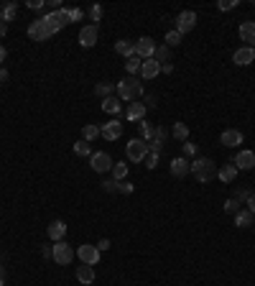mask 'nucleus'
Instances as JSON below:
<instances>
[{"label": "nucleus", "mask_w": 255, "mask_h": 286, "mask_svg": "<svg viewBox=\"0 0 255 286\" xmlns=\"http://www.w3.org/2000/svg\"><path fill=\"white\" fill-rule=\"evenodd\" d=\"M191 176L196 179V182H202V184H209L212 179L217 176V166L212 164L209 158H202V156H199V158L191 161Z\"/></svg>", "instance_id": "obj_1"}, {"label": "nucleus", "mask_w": 255, "mask_h": 286, "mask_svg": "<svg viewBox=\"0 0 255 286\" xmlns=\"http://www.w3.org/2000/svg\"><path fill=\"white\" fill-rule=\"evenodd\" d=\"M118 97L123 100V102H133L140 92H143V82L140 79H135V77H125L123 82H118Z\"/></svg>", "instance_id": "obj_2"}, {"label": "nucleus", "mask_w": 255, "mask_h": 286, "mask_svg": "<svg viewBox=\"0 0 255 286\" xmlns=\"http://www.w3.org/2000/svg\"><path fill=\"white\" fill-rule=\"evenodd\" d=\"M128 158L133 161V164H140V161L148 156V141H143V138H133V141H128V148H125Z\"/></svg>", "instance_id": "obj_3"}, {"label": "nucleus", "mask_w": 255, "mask_h": 286, "mask_svg": "<svg viewBox=\"0 0 255 286\" xmlns=\"http://www.w3.org/2000/svg\"><path fill=\"white\" fill-rule=\"evenodd\" d=\"M113 164L115 161L107 156L105 151H97V153H92L89 156V166H92L97 174H105V171H113Z\"/></svg>", "instance_id": "obj_4"}, {"label": "nucleus", "mask_w": 255, "mask_h": 286, "mask_svg": "<svg viewBox=\"0 0 255 286\" xmlns=\"http://www.w3.org/2000/svg\"><path fill=\"white\" fill-rule=\"evenodd\" d=\"M194 26H196V13H194V10H181V13L176 15V31H179L181 36L189 33Z\"/></svg>", "instance_id": "obj_5"}, {"label": "nucleus", "mask_w": 255, "mask_h": 286, "mask_svg": "<svg viewBox=\"0 0 255 286\" xmlns=\"http://www.w3.org/2000/svg\"><path fill=\"white\" fill-rule=\"evenodd\" d=\"M71 258H74V250H71V245H66L64 240L54 243V261H57L59 266H66V263H71Z\"/></svg>", "instance_id": "obj_6"}, {"label": "nucleus", "mask_w": 255, "mask_h": 286, "mask_svg": "<svg viewBox=\"0 0 255 286\" xmlns=\"http://www.w3.org/2000/svg\"><path fill=\"white\" fill-rule=\"evenodd\" d=\"M135 54L145 62V59H153V54H156V44H153V39L151 36H143V39H138L135 41Z\"/></svg>", "instance_id": "obj_7"}, {"label": "nucleus", "mask_w": 255, "mask_h": 286, "mask_svg": "<svg viewBox=\"0 0 255 286\" xmlns=\"http://www.w3.org/2000/svg\"><path fill=\"white\" fill-rule=\"evenodd\" d=\"M100 136L107 138V141H118L123 136V120H110V123H105L102 128H100Z\"/></svg>", "instance_id": "obj_8"}, {"label": "nucleus", "mask_w": 255, "mask_h": 286, "mask_svg": "<svg viewBox=\"0 0 255 286\" xmlns=\"http://www.w3.org/2000/svg\"><path fill=\"white\" fill-rule=\"evenodd\" d=\"M253 59H255V49L253 46H240L238 51L232 54V62L238 64V67H248Z\"/></svg>", "instance_id": "obj_9"}, {"label": "nucleus", "mask_w": 255, "mask_h": 286, "mask_svg": "<svg viewBox=\"0 0 255 286\" xmlns=\"http://www.w3.org/2000/svg\"><path fill=\"white\" fill-rule=\"evenodd\" d=\"M79 258H82V263H87V266H95L97 261H100V250H97V245H79Z\"/></svg>", "instance_id": "obj_10"}, {"label": "nucleus", "mask_w": 255, "mask_h": 286, "mask_svg": "<svg viewBox=\"0 0 255 286\" xmlns=\"http://www.w3.org/2000/svg\"><path fill=\"white\" fill-rule=\"evenodd\" d=\"M28 36H31L33 41H46L51 33L46 31V26H44V21H41V18H36V21L28 26Z\"/></svg>", "instance_id": "obj_11"}, {"label": "nucleus", "mask_w": 255, "mask_h": 286, "mask_svg": "<svg viewBox=\"0 0 255 286\" xmlns=\"http://www.w3.org/2000/svg\"><path fill=\"white\" fill-rule=\"evenodd\" d=\"M79 44H82L84 49H92V46L97 44V26H84V28L79 31Z\"/></svg>", "instance_id": "obj_12"}, {"label": "nucleus", "mask_w": 255, "mask_h": 286, "mask_svg": "<svg viewBox=\"0 0 255 286\" xmlns=\"http://www.w3.org/2000/svg\"><path fill=\"white\" fill-rule=\"evenodd\" d=\"M189 171H191V164H189L184 156H176V158L171 161V174H174L176 179H184Z\"/></svg>", "instance_id": "obj_13"}, {"label": "nucleus", "mask_w": 255, "mask_h": 286, "mask_svg": "<svg viewBox=\"0 0 255 286\" xmlns=\"http://www.w3.org/2000/svg\"><path fill=\"white\" fill-rule=\"evenodd\" d=\"M158 74H161V64H158L156 59H145L143 67H140V77H143V79H153V77H158Z\"/></svg>", "instance_id": "obj_14"}, {"label": "nucleus", "mask_w": 255, "mask_h": 286, "mask_svg": "<svg viewBox=\"0 0 255 286\" xmlns=\"http://www.w3.org/2000/svg\"><path fill=\"white\" fill-rule=\"evenodd\" d=\"M166 136H169V131L163 128V125H158V128H156V133H153V138L148 141V148L158 153V151L163 148V143H166Z\"/></svg>", "instance_id": "obj_15"}, {"label": "nucleus", "mask_w": 255, "mask_h": 286, "mask_svg": "<svg viewBox=\"0 0 255 286\" xmlns=\"http://www.w3.org/2000/svg\"><path fill=\"white\" fill-rule=\"evenodd\" d=\"M220 143H222V146H227V148H235V146H240V143H243V133L230 128V131H225L220 136Z\"/></svg>", "instance_id": "obj_16"}, {"label": "nucleus", "mask_w": 255, "mask_h": 286, "mask_svg": "<svg viewBox=\"0 0 255 286\" xmlns=\"http://www.w3.org/2000/svg\"><path fill=\"white\" fill-rule=\"evenodd\" d=\"M232 164L238 166V171H240V169H253V166H255V153H253V151H240L238 156H235Z\"/></svg>", "instance_id": "obj_17"}, {"label": "nucleus", "mask_w": 255, "mask_h": 286, "mask_svg": "<svg viewBox=\"0 0 255 286\" xmlns=\"http://www.w3.org/2000/svg\"><path fill=\"white\" fill-rule=\"evenodd\" d=\"M240 39L245 41V46H253L255 49V23L253 21H245L240 26Z\"/></svg>", "instance_id": "obj_18"}, {"label": "nucleus", "mask_w": 255, "mask_h": 286, "mask_svg": "<svg viewBox=\"0 0 255 286\" xmlns=\"http://www.w3.org/2000/svg\"><path fill=\"white\" fill-rule=\"evenodd\" d=\"M64 232H66V225H64L62 220H54V222L49 225V230H46V235H49L54 243H59V240L64 238Z\"/></svg>", "instance_id": "obj_19"}, {"label": "nucleus", "mask_w": 255, "mask_h": 286, "mask_svg": "<svg viewBox=\"0 0 255 286\" xmlns=\"http://www.w3.org/2000/svg\"><path fill=\"white\" fill-rule=\"evenodd\" d=\"M77 281H79L82 286H89V284L95 281V268H92V266H87V263L79 266V268H77Z\"/></svg>", "instance_id": "obj_20"}, {"label": "nucleus", "mask_w": 255, "mask_h": 286, "mask_svg": "<svg viewBox=\"0 0 255 286\" xmlns=\"http://www.w3.org/2000/svg\"><path fill=\"white\" fill-rule=\"evenodd\" d=\"M143 115H145V102H130L128 105V113H125L128 120H143Z\"/></svg>", "instance_id": "obj_21"}, {"label": "nucleus", "mask_w": 255, "mask_h": 286, "mask_svg": "<svg viewBox=\"0 0 255 286\" xmlns=\"http://www.w3.org/2000/svg\"><path fill=\"white\" fill-rule=\"evenodd\" d=\"M235 176H238V166H235V164H225L220 171H217V179H220V182H225V184L235 182Z\"/></svg>", "instance_id": "obj_22"}, {"label": "nucleus", "mask_w": 255, "mask_h": 286, "mask_svg": "<svg viewBox=\"0 0 255 286\" xmlns=\"http://www.w3.org/2000/svg\"><path fill=\"white\" fill-rule=\"evenodd\" d=\"M115 51L120 54V57L130 59L133 54H135V44H133V41H128V39H123V41H118V44H115Z\"/></svg>", "instance_id": "obj_23"}, {"label": "nucleus", "mask_w": 255, "mask_h": 286, "mask_svg": "<svg viewBox=\"0 0 255 286\" xmlns=\"http://www.w3.org/2000/svg\"><path fill=\"white\" fill-rule=\"evenodd\" d=\"M253 222H255V214L250 210H240L238 214H235V225L238 227H250Z\"/></svg>", "instance_id": "obj_24"}, {"label": "nucleus", "mask_w": 255, "mask_h": 286, "mask_svg": "<svg viewBox=\"0 0 255 286\" xmlns=\"http://www.w3.org/2000/svg\"><path fill=\"white\" fill-rule=\"evenodd\" d=\"M120 102H123L120 97H105V100H102V110H105V113H110V115H118V113H120V107H123Z\"/></svg>", "instance_id": "obj_25"}, {"label": "nucleus", "mask_w": 255, "mask_h": 286, "mask_svg": "<svg viewBox=\"0 0 255 286\" xmlns=\"http://www.w3.org/2000/svg\"><path fill=\"white\" fill-rule=\"evenodd\" d=\"M15 13H18V3H5L3 8H0V21H3V23L13 21Z\"/></svg>", "instance_id": "obj_26"}, {"label": "nucleus", "mask_w": 255, "mask_h": 286, "mask_svg": "<svg viewBox=\"0 0 255 286\" xmlns=\"http://www.w3.org/2000/svg\"><path fill=\"white\" fill-rule=\"evenodd\" d=\"M143 67V59L138 57V54H133L130 59H125V69H128V74H135V72H140Z\"/></svg>", "instance_id": "obj_27"}, {"label": "nucleus", "mask_w": 255, "mask_h": 286, "mask_svg": "<svg viewBox=\"0 0 255 286\" xmlns=\"http://www.w3.org/2000/svg\"><path fill=\"white\" fill-rule=\"evenodd\" d=\"M113 89H115V84H110V82H100L97 87H95V95L97 97H113Z\"/></svg>", "instance_id": "obj_28"}, {"label": "nucleus", "mask_w": 255, "mask_h": 286, "mask_svg": "<svg viewBox=\"0 0 255 286\" xmlns=\"http://www.w3.org/2000/svg\"><path fill=\"white\" fill-rule=\"evenodd\" d=\"M138 131H140V138H143V141H151L153 133H156V128H153L151 123H145V120H138Z\"/></svg>", "instance_id": "obj_29"}, {"label": "nucleus", "mask_w": 255, "mask_h": 286, "mask_svg": "<svg viewBox=\"0 0 255 286\" xmlns=\"http://www.w3.org/2000/svg\"><path fill=\"white\" fill-rule=\"evenodd\" d=\"M97 136H100V128H97V125H92V123H87L84 128H82V138H84L87 143H89V141H95Z\"/></svg>", "instance_id": "obj_30"}, {"label": "nucleus", "mask_w": 255, "mask_h": 286, "mask_svg": "<svg viewBox=\"0 0 255 286\" xmlns=\"http://www.w3.org/2000/svg\"><path fill=\"white\" fill-rule=\"evenodd\" d=\"M174 138L176 141H187L189 138V128H187V123H174Z\"/></svg>", "instance_id": "obj_31"}, {"label": "nucleus", "mask_w": 255, "mask_h": 286, "mask_svg": "<svg viewBox=\"0 0 255 286\" xmlns=\"http://www.w3.org/2000/svg\"><path fill=\"white\" fill-rule=\"evenodd\" d=\"M153 59L163 67V64H169V46H156V54H153Z\"/></svg>", "instance_id": "obj_32"}, {"label": "nucleus", "mask_w": 255, "mask_h": 286, "mask_svg": "<svg viewBox=\"0 0 255 286\" xmlns=\"http://www.w3.org/2000/svg\"><path fill=\"white\" fill-rule=\"evenodd\" d=\"M74 153H77V156H92V148H89V143L82 138V141L74 143Z\"/></svg>", "instance_id": "obj_33"}, {"label": "nucleus", "mask_w": 255, "mask_h": 286, "mask_svg": "<svg viewBox=\"0 0 255 286\" xmlns=\"http://www.w3.org/2000/svg\"><path fill=\"white\" fill-rule=\"evenodd\" d=\"M128 176V164H113V179L115 182H123Z\"/></svg>", "instance_id": "obj_34"}, {"label": "nucleus", "mask_w": 255, "mask_h": 286, "mask_svg": "<svg viewBox=\"0 0 255 286\" xmlns=\"http://www.w3.org/2000/svg\"><path fill=\"white\" fill-rule=\"evenodd\" d=\"M89 21H95L92 26H97V23L102 21V5H100V3H95L92 8H89Z\"/></svg>", "instance_id": "obj_35"}, {"label": "nucleus", "mask_w": 255, "mask_h": 286, "mask_svg": "<svg viewBox=\"0 0 255 286\" xmlns=\"http://www.w3.org/2000/svg\"><path fill=\"white\" fill-rule=\"evenodd\" d=\"M143 161H145V166H148V169H156V166H158V153L148 148V156H145Z\"/></svg>", "instance_id": "obj_36"}, {"label": "nucleus", "mask_w": 255, "mask_h": 286, "mask_svg": "<svg viewBox=\"0 0 255 286\" xmlns=\"http://www.w3.org/2000/svg\"><path fill=\"white\" fill-rule=\"evenodd\" d=\"M179 41H181V33H179V31H176V28H174V31H169V33H166V46H176V44H179Z\"/></svg>", "instance_id": "obj_37"}, {"label": "nucleus", "mask_w": 255, "mask_h": 286, "mask_svg": "<svg viewBox=\"0 0 255 286\" xmlns=\"http://www.w3.org/2000/svg\"><path fill=\"white\" fill-rule=\"evenodd\" d=\"M225 212H227V214H238V212H240V202H238V200H227V202H225Z\"/></svg>", "instance_id": "obj_38"}, {"label": "nucleus", "mask_w": 255, "mask_h": 286, "mask_svg": "<svg viewBox=\"0 0 255 286\" xmlns=\"http://www.w3.org/2000/svg\"><path fill=\"white\" fill-rule=\"evenodd\" d=\"M82 18H84V10H79V8H71V10H69V21H71V23L82 21Z\"/></svg>", "instance_id": "obj_39"}, {"label": "nucleus", "mask_w": 255, "mask_h": 286, "mask_svg": "<svg viewBox=\"0 0 255 286\" xmlns=\"http://www.w3.org/2000/svg\"><path fill=\"white\" fill-rule=\"evenodd\" d=\"M235 5H238V0H220V3H217V8H220V10H230Z\"/></svg>", "instance_id": "obj_40"}, {"label": "nucleus", "mask_w": 255, "mask_h": 286, "mask_svg": "<svg viewBox=\"0 0 255 286\" xmlns=\"http://www.w3.org/2000/svg\"><path fill=\"white\" fill-rule=\"evenodd\" d=\"M235 200H238V202H245V205H248V200H250V192H245V189H238V194H235Z\"/></svg>", "instance_id": "obj_41"}, {"label": "nucleus", "mask_w": 255, "mask_h": 286, "mask_svg": "<svg viewBox=\"0 0 255 286\" xmlns=\"http://www.w3.org/2000/svg\"><path fill=\"white\" fill-rule=\"evenodd\" d=\"M102 189H105V192H118V182H115V179H110V182H102Z\"/></svg>", "instance_id": "obj_42"}, {"label": "nucleus", "mask_w": 255, "mask_h": 286, "mask_svg": "<svg viewBox=\"0 0 255 286\" xmlns=\"http://www.w3.org/2000/svg\"><path fill=\"white\" fill-rule=\"evenodd\" d=\"M118 192H123V194H130V192H133V184H128V182H118Z\"/></svg>", "instance_id": "obj_43"}, {"label": "nucleus", "mask_w": 255, "mask_h": 286, "mask_svg": "<svg viewBox=\"0 0 255 286\" xmlns=\"http://www.w3.org/2000/svg\"><path fill=\"white\" fill-rule=\"evenodd\" d=\"M196 153V146L194 143H184V156H194Z\"/></svg>", "instance_id": "obj_44"}, {"label": "nucleus", "mask_w": 255, "mask_h": 286, "mask_svg": "<svg viewBox=\"0 0 255 286\" xmlns=\"http://www.w3.org/2000/svg\"><path fill=\"white\" fill-rule=\"evenodd\" d=\"M28 8H33V10L44 8V0H28Z\"/></svg>", "instance_id": "obj_45"}, {"label": "nucleus", "mask_w": 255, "mask_h": 286, "mask_svg": "<svg viewBox=\"0 0 255 286\" xmlns=\"http://www.w3.org/2000/svg\"><path fill=\"white\" fill-rule=\"evenodd\" d=\"M107 248H110V240H107V238L97 243V250H100V253H105V250H107Z\"/></svg>", "instance_id": "obj_46"}, {"label": "nucleus", "mask_w": 255, "mask_h": 286, "mask_svg": "<svg viewBox=\"0 0 255 286\" xmlns=\"http://www.w3.org/2000/svg\"><path fill=\"white\" fill-rule=\"evenodd\" d=\"M41 256H44V258H54V245H51V248L44 245V248H41Z\"/></svg>", "instance_id": "obj_47"}, {"label": "nucleus", "mask_w": 255, "mask_h": 286, "mask_svg": "<svg viewBox=\"0 0 255 286\" xmlns=\"http://www.w3.org/2000/svg\"><path fill=\"white\" fill-rule=\"evenodd\" d=\"M248 210H250V212L255 214V192L250 194V200H248Z\"/></svg>", "instance_id": "obj_48"}, {"label": "nucleus", "mask_w": 255, "mask_h": 286, "mask_svg": "<svg viewBox=\"0 0 255 286\" xmlns=\"http://www.w3.org/2000/svg\"><path fill=\"white\" fill-rule=\"evenodd\" d=\"M0 82H8V69L0 67Z\"/></svg>", "instance_id": "obj_49"}, {"label": "nucleus", "mask_w": 255, "mask_h": 286, "mask_svg": "<svg viewBox=\"0 0 255 286\" xmlns=\"http://www.w3.org/2000/svg\"><path fill=\"white\" fill-rule=\"evenodd\" d=\"M5 57H8V51H5V46H3V44H0V64L5 62Z\"/></svg>", "instance_id": "obj_50"}, {"label": "nucleus", "mask_w": 255, "mask_h": 286, "mask_svg": "<svg viewBox=\"0 0 255 286\" xmlns=\"http://www.w3.org/2000/svg\"><path fill=\"white\" fill-rule=\"evenodd\" d=\"M161 72H163V74H171L174 67H171V64H163V67H161Z\"/></svg>", "instance_id": "obj_51"}, {"label": "nucleus", "mask_w": 255, "mask_h": 286, "mask_svg": "<svg viewBox=\"0 0 255 286\" xmlns=\"http://www.w3.org/2000/svg\"><path fill=\"white\" fill-rule=\"evenodd\" d=\"M5 31H8V23H3V21H0V39L5 36Z\"/></svg>", "instance_id": "obj_52"}, {"label": "nucleus", "mask_w": 255, "mask_h": 286, "mask_svg": "<svg viewBox=\"0 0 255 286\" xmlns=\"http://www.w3.org/2000/svg\"><path fill=\"white\" fill-rule=\"evenodd\" d=\"M3 284H5V268L0 266V286H3Z\"/></svg>", "instance_id": "obj_53"}]
</instances>
